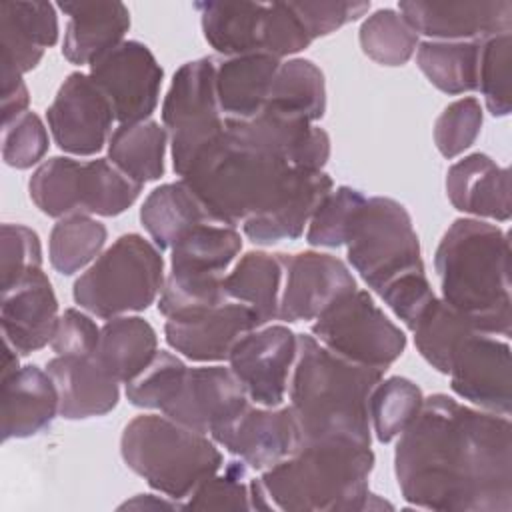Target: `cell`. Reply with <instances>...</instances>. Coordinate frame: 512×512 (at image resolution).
<instances>
[{
    "instance_id": "cell-21",
    "label": "cell",
    "mask_w": 512,
    "mask_h": 512,
    "mask_svg": "<svg viewBox=\"0 0 512 512\" xmlns=\"http://www.w3.org/2000/svg\"><path fill=\"white\" fill-rule=\"evenodd\" d=\"M254 470H268L296 452L298 426L290 406H252L210 436Z\"/></svg>"
},
{
    "instance_id": "cell-48",
    "label": "cell",
    "mask_w": 512,
    "mask_h": 512,
    "mask_svg": "<svg viewBox=\"0 0 512 512\" xmlns=\"http://www.w3.org/2000/svg\"><path fill=\"white\" fill-rule=\"evenodd\" d=\"M378 296L384 300V304L404 322L408 330H414L416 322L424 314V310L430 306V302L436 298L428 278L426 270L418 268L408 274L398 276L390 284H386Z\"/></svg>"
},
{
    "instance_id": "cell-17",
    "label": "cell",
    "mask_w": 512,
    "mask_h": 512,
    "mask_svg": "<svg viewBox=\"0 0 512 512\" xmlns=\"http://www.w3.org/2000/svg\"><path fill=\"white\" fill-rule=\"evenodd\" d=\"M284 282L280 292L278 320H316L328 306L354 292L356 278L336 256L324 252L282 254Z\"/></svg>"
},
{
    "instance_id": "cell-16",
    "label": "cell",
    "mask_w": 512,
    "mask_h": 512,
    "mask_svg": "<svg viewBox=\"0 0 512 512\" xmlns=\"http://www.w3.org/2000/svg\"><path fill=\"white\" fill-rule=\"evenodd\" d=\"M450 388L480 410L508 416L512 408L510 344L492 334L472 332L450 362Z\"/></svg>"
},
{
    "instance_id": "cell-2",
    "label": "cell",
    "mask_w": 512,
    "mask_h": 512,
    "mask_svg": "<svg viewBox=\"0 0 512 512\" xmlns=\"http://www.w3.org/2000/svg\"><path fill=\"white\" fill-rule=\"evenodd\" d=\"M382 376V370L348 362L314 336L298 334L288 394L300 446L334 440L370 446L368 398Z\"/></svg>"
},
{
    "instance_id": "cell-37",
    "label": "cell",
    "mask_w": 512,
    "mask_h": 512,
    "mask_svg": "<svg viewBox=\"0 0 512 512\" xmlns=\"http://www.w3.org/2000/svg\"><path fill=\"white\" fill-rule=\"evenodd\" d=\"M108 230L90 214H70L60 218L48 240L50 264L56 272L72 276L102 254Z\"/></svg>"
},
{
    "instance_id": "cell-33",
    "label": "cell",
    "mask_w": 512,
    "mask_h": 512,
    "mask_svg": "<svg viewBox=\"0 0 512 512\" xmlns=\"http://www.w3.org/2000/svg\"><path fill=\"white\" fill-rule=\"evenodd\" d=\"M264 108L314 124L326 112V84L322 70L306 58L280 62Z\"/></svg>"
},
{
    "instance_id": "cell-10",
    "label": "cell",
    "mask_w": 512,
    "mask_h": 512,
    "mask_svg": "<svg viewBox=\"0 0 512 512\" xmlns=\"http://www.w3.org/2000/svg\"><path fill=\"white\" fill-rule=\"evenodd\" d=\"M348 262L376 294L402 274L424 268L408 210L394 198H366L346 242Z\"/></svg>"
},
{
    "instance_id": "cell-36",
    "label": "cell",
    "mask_w": 512,
    "mask_h": 512,
    "mask_svg": "<svg viewBox=\"0 0 512 512\" xmlns=\"http://www.w3.org/2000/svg\"><path fill=\"white\" fill-rule=\"evenodd\" d=\"M414 344L422 358L442 374H448L452 356L466 336L480 332L474 324L442 298H434L414 326Z\"/></svg>"
},
{
    "instance_id": "cell-28",
    "label": "cell",
    "mask_w": 512,
    "mask_h": 512,
    "mask_svg": "<svg viewBox=\"0 0 512 512\" xmlns=\"http://www.w3.org/2000/svg\"><path fill=\"white\" fill-rule=\"evenodd\" d=\"M58 8L68 16L62 56L76 66H90L124 42L130 28V12L122 2H60Z\"/></svg>"
},
{
    "instance_id": "cell-32",
    "label": "cell",
    "mask_w": 512,
    "mask_h": 512,
    "mask_svg": "<svg viewBox=\"0 0 512 512\" xmlns=\"http://www.w3.org/2000/svg\"><path fill=\"white\" fill-rule=\"evenodd\" d=\"M282 282V254L250 250L236 262L234 270L224 276L222 284L228 300L250 306L264 326L278 318Z\"/></svg>"
},
{
    "instance_id": "cell-27",
    "label": "cell",
    "mask_w": 512,
    "mask_h": 512,
    "mask_svg": "<svg viewBox=\"0 0 512 512\" xmlns=\"http://www.w3.org/2000/svg\"><path fill=\"white\" fill-rule=\"evenodd\" d=\"M2 440L30 438L60 414L58 390L50 374L34 364L2 378Z\"/></svg>"
},
{
    "instance_id": "cell-42",
    "label": "cell",
    "mask_w": 512,
    "mask_h": 512,
    "mask_svg": "<svg viewBox=\"0 0 512 512\" xmlns=\"http://www.w3.org/2000/svg\"><path fill=\"white\" fill-rule=\"evenodd\" d=\"M364 202L366 196L352 186H338L336 190L332 188L322 198L308 222L306 242L318 248L346 246L354 220Z\"/></svg>"
},
{
    "instance_id": "cell-52",
    "label": "cell",
    "mask_w": 512,
    "mask_h": 512,
    "mask_svg": "<svg viewBox=\"0 0 512 512\" xmlns=\"http://www.w3.org/2000/svg\"><path fill=\"white\" fill-rule=\"evenodd\" d=\"M0 96H2V126L10 124L24 112H28L30 94L20 74L0 72Z\"/></svg>"
},
{
    "instance_id": "cell-54",
    "label": "cell",
    "mask_w": 512,
    "mask_h": 512,
    "mask_svg": "<svg viewBox=\"0 0 512 512\" xmlns=\"http://www.w3.org/2000/svg\"><path fill=\"white\" fill-rule=\"evenodd\" d=\"M18 366V352L16 348L4 340V352H2V378L10 376L12 372H16Z\"/></svg>"
},
{
    "instance_id": "cell-15",
    "label": "cell",
    "mask_w": 512,
    "mask_h": 512,
    "mask_svg": "<svg viewBox=\"0 0 512 512\" xmlns=\"http://www.w3.org/2000/svg\"><path fill=\"white\" fill-rule=\"evenodd\" d=\"M114 120L108 98L84 72L68 74L46 110L56 146L74 156L100 152L110 140Z\"/></svg>"
},
{
    "instance_id": "cell-39",
    "label": "cell",
    "mask_w": 512,
    "mask_h": 512,
    "mask_svg": "<svg viewBox=\"0 0 512 512\" xmlns=\"http://www.w3.org/2000/svg\"><path fill=\"white\" fill-rule=\"evenodd\" d=\"M80 160L54 156L44 160L28 180V192L36 208L50 218L80 214Z\"/></svg>"
},
{
    "instance_id": "cell-20",
    "label": "cell",
    "mask_w": 512,
    "mask_h": 512,
    "mask_svg": "<svg viewBox=\"0 0 512 512\" xmlns=\"http://www.w3.org/2000/svg\"><path fill=\"white\" fill-rule=\"evenodd\" d=\"M398 12L428 40L484 42L512 30V2H422L404 0Z\"/></svg>"
},
{
    "instance_id": "cell-53",
    "label": "cell",
    "mask_w": 512,
    "mask_h": 512,
    "mask_svg": "<svg viewBox=\"0 0 512 512\" xmlns=\"http://www.w3.org/2000/svg\"><path fill=\"white\" fill-rule=\"evenodd\" d=\"M120 508H136V510H184L180 502L168 498V496H154V494H138L136 498L124 502Z\"/></svg>"
},
{
    "instance_id": "cell-49",
    "label": "cell",
    "mask_w": 512,
    "mask_h": 512,
    "mask_svg": "<svg viewBox=\"0 0 512 512\" xmlns=\"http://www.w3.org/2000/svg\"><path fill=\"white\" fill-rule=\"evenodd\" d=\"M2 238V288L14 284L20 276H24L32 268H42V246L38 234L24 226L4 222L0 230Z\"/></svg>"
},
{
    "instance_id": "cell-4",
    "label": "cell",
    "mask_w": 512,
    "mask_h": 512,
    "mask_svg": "<svg viewBox=\"0 0 512 512\" xmlns=\"http://www.w3.org/2000/svg\"><path fill=\"white\" fill-rule=\"evenodd\" d=\"M288 170L282 156L252 142L232 118H224V132L196 154L180 180L212 222L236 228L274 200Z\"/></svg>"
},
{
    "instance_id": "cell-47",
    "label": "cell",
    "mask_w": 512,
    "mask_h": 512,
    "mask_svg": "<svg viewBox=\"0 0 512 512\" xmlns=\"http://www.w3.org/2000/svg\"><path fill=\"white\" fill-rule=\"evenodd\" d=\"M48 130L36 112H24L2 126V160L16 170L38 164L48 152Z\"/></svg>"
},
{
    "instance_id": "cell-12",
    "label": "cell",
    "mask_w": 512,
    "mask_h": 512,
    "mask_svg": "<svg viewBox=\"0 0 512 512\" xmlns=\"http://www.w3.org/2000/svg\"><path fill=\"white\" fill-rule=\"evenodd\" d=\"M162 126L170 130L172 168L182 176L196 154L224 132L212 58L190 60L174 72L162 102Z\"/></svg>"
},
{
    "instance_id": "cell-5",
    "label": "cell",
    "mask_w": 512,
    "mask_h": 512,
    "mask_svg": "<svg viewBox=\"0 0 512 512\" xmlns=\"http://www.w3.org/2000/svg\"><path fill=\"white\" fill-rule=\"evenodd\" d=\"M370 446L354 442H312L260 474L270 504L288 512H356L372 498Z\"/></svg>"
},
{
    "instance_id": "cell-43",
    "label": "cell",
    "mask_w": 512,
    "mask_h": 512,
    "mask_svg": "<svg viewBox=\"0 0 512 512\" xmlns=\"http://www.w3.org/2000/svg\"><path fill=\"white\" fill-rule=\"evenodd\" d=\"M188 366L172 352L158 350L150 364L126 384V398L132 406L160 410L178 392Z\"/></svg>"
},
{
    "instance_id": "cell-46",
    "label": "cell",
    "mask_w": 512,
    "mask_h": 512,
    "mask_svg": "<svg viewBox=\"0 0 512 512\" xmlns=\"http://www.w3.org/2000/svg\"><path fill=\"white\" fill-rule=\"evenodd\" d=\"M482 106L474 96H464L448 104L434 122V144L438 152L452 160L468 150L482 128Z\"/></svg>"
},
{
    "instance_id": "cell-31",
    "label": "cell",
    "mask_w": 512,
    "mask_h": 512,
    "mask_svg": "<svg viewBox=\"0 0 512 512\" xmlns=\"http://www.w3.org/2000/svg\"><path fill=\"white\" fill-rule=\"evenodd\" d=\"M140 222L154 246L168 250L194 226L212 220L186 182L178 180L162 184L146 196L140 208Z\"/></svg>"
},
{
    "instance_id": "cell-19",
    "label": "cell",
    "mask_w": 512,
    "mask_h": 512,
    "mask_svg": "<svg viewBox=\"0 0 512 512\" xmlns=\"http://www.w3.org/2000/svg\"><path fill=\"white\" fill-rule=\"evenodd\" d=\"M260 326L250 306L226 300L192 314L166 318L164 336L170 348L192 362H222L240 338Z\"/></svg>"
},
{
    "instance_id": "cell-9",
    "label": "cell",
    "mask_w": 512,
    "mask_h": 512,
    "mask_svg": "<svg viewBox=\"0 0 512 512\" xmlns=\"http://www.w3.org/2000/svg\"><path fill=\"white\" fill-rule=\"evenodd\" d=\"M206 42L220 54H270L284 58L302 52L312 38L288 2H194Z\"/></svg>"
},
{
    "instance_id": "cell-30",
    "label": "cell",
    "mask_w": 512,
    "mask_h": 512,
    "mask_svg": "<svg viewBox=\"0 0 512 512\" xmlns=\"http://www.w3.org/2000/svg\"><path fill=\"white\" fill-rule=\"evenodd\" d=\"M158 336L152 324L140 316H116L100 328L94 352L102 368L120 384L134 380L156 356Z\"/></svg>"
},
{
    "instance_id": "cell-35",
    "label": "cell",
    "mask_w": 512,
    "mask_h": 512,
    "mask_svg": "<svg viewBox=\"0 0 512 512\" xmlns=\"http://www.w3.org/2000/svg\"><path fill=\"white\" fill-rule=\"evenodd\" d=\"M482 42L424 40L416 48V64L422 74L444 94L478 90Z\"/></svg>"
},
{
    "instance_id": "cell-41",
    "label": "cell",
    "mask_w": 512,
    "mask_h": 512,
    "mask_svg": "<svg viewBox=\"0 0 512 512\" xmlns=\"http://www.w3.org/2000/svg\"><path fill=\"white\" fill-rule=\"evenodd\" d=\"M358 38L362 52L382 66L406 64L420 44L416 30L392 8H380L366 16Z\"/></svg>"
},
{
    "instance_id": "cell-45",
    "label": "cell",
    "mask_w": 512,
    "mask_h": 512,
    "mask_svg": "<svg viewBox=\"0 0 512 512\" xmlns=\"http://www.w3.org/2000/svg\"><path fill=\"white\" fill-rule=\"evenodd\" d=\"M250 480L248 464L232 460L184 500V510H252Z\"/></svg>"
},
{
    "instance_id": "cell-14",
    "label": "cell",
    "mask_w": 512,
    "mask_h": 512,
    "mask_svg": "<svg viewBox=\"0 0 512 512\" xmlns=\"http://www.w3.org/2000/svg\"><path fill=\"white\" fill-rule=\"evenodd\" d=\"M296 352L298 334L284 324H272L240 338L228 362L250 402L276 408L284 402Z\"/></svg>"
},
{
    "instance_id": "cell-26",
    "label": "cell",
    "mask_w": 512,
    "mask_h": 512,
    "mask_svg": "<svg viewBox=\"0 0 512 512\" xmlns=\"http://www.w3.org/2000/svg\"><path fill=\"white\" fill-rule=\"evenodd\" d=\"M46 372L56 384L60 416L66 420H86L112 412L120 400L118 380H114L94 354L58 356L48 360Z\"/></svg>"
},
{
    "instance_id": "cell-34",
    "label": "cell",
    "mask_w": 512,
    "mask_h": 512,
    "mask_svg": "<svg viewBox=\"0 0 512 512\" xmlns=\"http://www.w3.org/2000/svg\"><path fill=\"white\" fill-rule=\"evenodd\" d=\"M166 144L168 130L154 120L120 124L110 134L108 160L128 178L144 186L164 174Z\"/></svg>"
},
{
    "instance_id": "cell-6",
    "label": "cell",
    "mask_w": 512,
    "mask_h": 512,
    "mask_svg": "<svg viewBox=\"0 0 512 512\" xmlns=\"http://www.w3.org/2000/svg\"><path fill=\"white\" fill-rule=\"evenodd\" d=\"M124 464L146 484L180 502L222 468V452L208 434L190 430L168 416L142 414L120 436Z\"/></svg>"
},
{
    "instance_id": "cell-50",
    "label": "cell",
    "mask_w": 512,
    "mask_h": 512,
    "mask_svg": "<svg viewBox=\"0 0 512 512\" xmlns=\"http://www.w3.org/2000/svg\"><path fill=\"white\" fill-rule=\"evenodd\" d=\"M310 38L328 36L348 22L358 20L370 10V2L354 0H316V2H288Z\"/></svg>"
},
{
    "instance_id": "cell-8",
    "label": "cell",
    "mask_w": 512,
    "mask_h": 512,
    "mask_svg": "<svg viewBox=\"0 0 512 512\" xmlns=\"http://www.w3.org/2000/svg\"><path fill=\"white\" fill-rule=\"evenodd\" d=\"M240 248V232L232 226L216 222L194 226L170 248V272L158 298V312L172 318L226 302L224 272Z\"/></svg>"
},
{
    "instance_id": "cell-11",
    "label": "cell",
    "mask_w": 512,
    "mask_h": 512,
    "mask_svg": "<svg viewBox=\"0 0 512 512\" xmlns=\"http://www.w3.org/2000/svg\"><path fill=\"white\" fill-rule=\"evenodd\" d=\"M310 332L340 358L382 372L406 350V334L384 314L368 290L358 288L328 306Z\"/></svg>"
},
{
    "instance_id": "cell-7",
    "label": "cell",
    "mask_w": 512,
    "mask_h": 512,
    "mask_svg": "<svg viewBox=\"0 0 512 512\" xmlns=\"http://www.w3.org/2000/svg\"><path fill=\"white\" fill-rule=\"evenodd\" d=\"M164 260L154 242L130 232L106 248L72 288L74 302L96 318L142 312L164 288Z\"/></svg>"
},
{
    "instance_id": "cell-13",
    "label": "cell",
    "mask_w": 512,
    "mask_h": 512,
    "mask_svg": "<svg viewBox=\"0 0 512 512\" xmlns=\"http://www.w3.org/2000/svg\"><path fill=\"white\" fill-rule=\"evenodd\" d=\"M92 82L108 98L120 124L148 120L158 106L162 66L138 40H124L90 64Z\"/></svg>"
},
{
    "instance_id": "cell-3",
    "label": "cell",
    "mask_w": 512,
    "mask_h": 512,
    "mask_svg": "<svg viewBox=\"0 0 512 512\" xmlns=\"http://www.w3.org/2000/svg\"><path fill=\"white\" fill-rule=\"evenodd\" d=\"M434 268L446 304L476 330L510 336V238L502 228L476 218L454 220L436 248Z\"/></svg>"
},
{
    "instance_id": "cell-1",
    "label": "cell",
    "mask_w": 512,
    "mask_h": 512,
    "mask_svg": "<svg viewBox=\"0 0 512 512\" xmlns=\"http://www.w3.org/2000/svg\"><path fill=\"white\" fill-rule=\"evenodd\" d=\"M394 474L402 498L416 508L510 512V420L432 394L396 442Z\"/></svg>"
},
{
    "instance_id": "cell-40",
    "label": "cell",
    "mask_w": 512,
    "mask_h": 512,
    "mask_svg": "<svg viewBox=\"0 0 512 512\" xmlns=\"http://www.w3.org/2000/svg\"><path fill=\"white\" fill-rule=\"evenodd\" d=\"M142 192V184L128 178L108 158L82 164L80 214L118 216L128 210Z\"/></svg>"
},
{
    "instance_id": "cell-24",
    "label": "cell",
    "mask_w": 512,
    "mask_h": 512,
    "mask_svg": "<svg viewBox=\"0 0 512 512\" xmlns=\"http://www.w3.org/2000/svg\"><path fill=\"white\" fill-rule=\"evenodd\" d=\"M2 70L24 76L34 70L44 50L58 42V14L42 0L0 2Z\"/></svg>"
},
{
    "instance_id": "cell-51",
    "label": "cell",
    "mask_w": 512,
    "mask_h": 512,
    "mask_svg": "<svg viewBox=\"0 0 512 512\" xmlns=\"http://www.w3.org/2000/svg\"><path fill=\"white\" fill-rule=\"evenodd\" d=\"M100 342V328L82 310L68 308L60 314L54 338L50 342L58 356H90Z\"/></svg>"
},
{
    "instance_id": "cell-38",
    "label": "cell",
    "mask_w": 512,
    "mask_h": 512,
    "mask_svg": "<svg viewBox=\"0 0 512 512\" xmlns=\"http://www.w3.org/2000/svg\"><path fill=\"white\" fill-rule=\"evenodd\" d=\"M424 394L418 384L404 376L382 378L368 398L370 428L378 442L388 444L398 438L418 416Z\"/></svg>"
},
{
    "instance_id": "cell-44",
    "label": "cell",
    "mask_w": 512,
    "mask_h": 512,
    "mask_svg": "<svg viewBox=\"0 0 512 512\" xmlns=\"http://www.w3.org/2000/svg\"><path fill=\"white\" fill-rule=\"evenodd\" d=\"M512 34H498L482 42L478 66V90L492 116H508L512 108L510 96V56Z\"/></svg>"
},
{
    "instance_id": "cell-23",
    "label": "cell",
    "mask_w": 512,
    "mask_h": 512,
    "mask_svg": "<svg viewBox=\"0 0 512 512\" xmlns=\"http://www.w3.org/2000/svg\"><path fill=\"white\" fill-rule=\"evenodd\" d=\"M332 188L334 182L326 172L290 166L274 200L262 212L244 220L242 230L254 244L296 240Z\"/></svg>"
},
{
    "instance_id": "cell-18",
    "label": "cell",
    "mask_w": 512,
    "mask_h": 512,
    "mask_svg": "<svg viewBox=\"0 0 512 512\" xmlns=\"http://www.w3.org/2000/svg\"><path fill=\"white\" fill-rule=\"evenodd\" d=\"M250 398L230 366L188 368L174 398L162 414L174 422L212 436L248 408Z\"/></svg>"
},
{
    "instance_id": "cell-29",
    "label": "cell",
    "mask_w": 512,
    "mask_h": 512,
    "mask_svg": "<svg viewBox=\"0 0 512 512\" xmlns=\"http://www.w3.org/2000/svg\"><path fill=\"white\" fill-rule=\"evenodd\" d=\"M280 60L270 54L234 56L216 66V96L224 118L250 120L262 112Z\"/></svg>"
},
{
    "instance_id": "cell-22",
    "label": "cell",
    "mask_w": 512,
    "mask_h": 512,
    "mask_svg": "<svg viewBox=\"0 0 512 512\" xmlns=\"http://www.w3.org/2000/svg\"><path fill=\"white\" fill-rule=\"evenodd\" d=\"M58 320V298L42 268H32L14 284L2 288V334L18 354L28 356L50 344Z\"/></svg>"
},
{
    "instance_id": "cell-25",
    "label": "cell",
    "mask_w": 512,
    "mask_h": 512,
    "mask_svg": "<svg viewBox=\"0 0 512 512\" xmlns=\"http://www.w3.org/2000/svg\"><path fill=\"white\" fill-rule=\"evenodd\" d=\"M446 194L452 206L464 214L498 222L510 220V170L484 152L468 154L448 168Z\"/></svg>"
}]
</instances>
